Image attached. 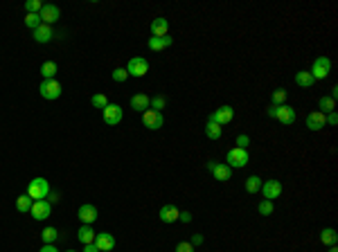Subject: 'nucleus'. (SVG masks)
<instances>
[{"label":"nucleus","instance_id":"nucleus-1","mask_svg":"<svg viewBox=\"0 0 338 252\" xmlns=\"http://www.w3.org/2000/svg\"><path fill=\"white\" fill-rule=\"evenodd\" d=\"M250 162V153H248V148H230L228 153H225V164L230 166V169H243V166Z\"/></svg>","mask_w":338,"mask_h":252},{"label":"nucleus","instance_id":"nucleus-2","mask_svg":"<svg viewBox=\"0 0 338 252\" xmlns=\"http://www.w3.org/2000/svg\"><path fill=\"white\" fill-rule=\"evenodd\" d=\"M50 194V182L45 178H34L30 180V184H27V196L32 198V200H43V198H48Z\"/></svg>","mask_w":338,"mask_h":252},{"label":"nucleus","instance_id":"nucleus-3","mask_svg":"<svg viewBox=\"0 0 338 252\" xmlns=\"http://www.w3.org/2000/svg\"><path fill=\"white\" fill-rule=\"evenodd\" d=\"M39 92L43 99H48V102H54V99L61 97V84H59L57 79H43L39 86Z\"/></svg>","mask_w":338,"mask_h":252},{"label":"nucleus","instance_id":"nucleus-4","mask_svg":"<svg viewBox=\"0 0 338 252\" xmlns=\"http://www.w3.org/2000/svg\"><path fill=\"white\" fill-rule=\"evenodd\" d=\"M311 76H313L315 81L318 79H327L329 76V72H331V61H329L327 56H318L313 61V66H311Z\"/></svg>","mask_w":338,"mask_h":252},{"label":"nucleus","instance_id":"nucleus-5","mask_svg":"<svg viewBox=\"0 0 338 252\" xmlns=\"http://www.w3.org/2000/svg\"><path fill=\"white\" fill-rule=\"evenodd\" d=\"M234 120V108L232 106H221V108H216L214 112H210V117H207V122H214V124H219V126H223V124H230V122Z\"/></svg>","mask_w":338,"mask_h":252},{"label":"nucleus","instance_id":"nucleus-6","mask_svg":"<svg viewBox=\"0 0 338 252\" xmlns=\"http://www.w3.org/2000/svg\"><path fill=\"white\" fill-rule=\"evenodd\" d=\"M126 72L129 76H144L149 72V61L144 56H133L126 63Z\"/></svg>","mask_w":338,"mask_h":252},{"label":"nucleus","instance_id":"nucleus-7","mask_svg":"<svg viewBox=\"0 0 338 252\" xmlns=\"http://www.w3.org/2000/svg\"><path fill=\"white\" fill-rule=\"evenodd\" d=\"M142 124L147 126L149 130H158V128H162V126H165V117H162V112L149 108V110L142 112Z\"/></svg>","mask_w":338,"mask_h":252},{"label":"nucleus","instance_id":"nucleus-8","mask_svg":"<svg viewBox=\"0 0 338 252\" xmlns=\"http://www.w3.org/2000/svg\"><path fill=\"white\" fill-rule=\"evenodd\" d=\"M102 117H104V122H106L108 126H115V124H120L122 122L124 110H122L120 104H108V106L102 110Z\"/></svg>","mask_w":338,"mask_h":252},{"label":"nucleus","instance_id":"nucleus-9","mask_svg":"<svg viewBox=\"0 0 338 252\" xmlns=\"http://www.w3.org/2000/svg\"><path fill=\"white\" fill-rule=\"evenodd\" d=\"M30 214H32V218H34V220L50 218V214H52V202H48L45 198H43V200H34V202H32Z\"/></svg>","mask_w":338,"mask_h":252},{"label":"nucleus","instance_id":"nucleus-10","mask_svg":"<svg viewBox=\"0 0 338 252\" xmlns=\"http://www.w3.org/2000/svg\"><path fill=\"white\" fill-rule=\"evenodd\" d=\"M41 22H43V25H50L52 27L54 22L59 20V16H61V9L57 7V4H50V2H45L43 4V9H41Z\"/></svg>","mask_w":338,"mask_h":252},{"label":"nucleus","instance_id":"nucleus-11","mask_svg":"<svg viewBox=\"0 0 338 252\" xmlns=\"http://www.w3.org/2000/svg\"><path fill=\"white\" fill-rule=\"evenodd\" d=\"M259 192L264 194L266 200H275V198H279V194H282V182H279V180H264Z\"/></svg>","mask_w":338,"mask_h":252},{"label":"nucleus","instance_id":"nucleus-12","mask_svg":"<svg viewBox=\"0 0 338 252\" xmlns=\"http://www.w3.org/2000/svg\"><path fill=\"white\" fill-rule=\"evenodd\" d=\"M275 120H277L282 126H291L293 122H295V108H291L288 104H282V106H277Z\"/></svg>","mask_w":338,"mask_h":252},{"label":"nucleus","instance_id":"nucleus-13","mask_svg":"<svg viewBox=\"0 0 338 252\" xmlns=\"http://www.w3.org/2000/svg\"><path fill=\"white\" fill-rule=\"evenodd\" d=\"M95 246L99 252H111L115 248V236L111 232H97L95 234Z\"/></svg>","mask_w":338,"mask_h":252},{"label":"nucleus","instance_id":"nucleus-14","mask_svg":"<svg viewBox=\"0 0 338 252\" xmlns=\"http://www.w3.org/2000/svg\"><path fill=\"white\" fill-rule=\"evenodd\" d=\"M324 126H327V117H324V112L311 110L309 115H306V128L309 130H322Z\"/></svg>","mask_w":338,"mask_h":252},{"label":"nucleus","instance_id":"nucleus-15","mask_svg":"<svg viewBox=\"0 0 338 252\" xmlns=\"http://www.w3.org/2000/svg\"><path fill=\"white\" fill-rule=\"evenodd\" d=\"M77 216H79V220H81L84 225H93L95 220H97V207L90 205V202H86V205L79 207Z\"/></svg>","mask_w":338,"mask_h":252},{"label":"nucleus","instance_id":"nucleus-16","mask_svg":"<svg viewBox=\"0 0 338 252\" xmlns=\"http://www.w3.org/2000/svg\"><path fill=\"white\" fill-rule=\"evenodd\" d=\"M32 38H34L36 43H50V40L54 38V30L50 25H43V22H41V25L32 32Z\"/></svg>","mask_w":338,"mask_h":252},{"label":"nucleus","instance_id":"nucleus-17","mask_svg":"<svg viewBox=\"0 0 338 252\" xmlns=\"http://www.w3.org/2000/svg\"><path fill=\"white\" fill-rule=\"evenodd\" d=\"M131 108H133L135 112L149 110V108H151V97H149V94H144V92L133 94V97H131Z\"/></svg>","mask_w":338,"mask_h":252},{"label":"nucleus","instance_id":"nucleus-18","mask_svg":"<svg viewBox=\"0 0 338 252\" xmlns=\"http://www.w3.org/2000/svg\"><path fill=\"white\" fill-rule=\"evenodd\" d=\"M178 214H180V210L176 205H162L160 212H158L162 223H176V220H178Z\"/></svg>","mask_w":338,"mask_h":252},{"label":"nucleus","instance_id":"nucleus-19","mask_svg":"<svg viewBox=\"0 0 338 252\" xmlns=\"http://www.w3.org/2000/svg\"><path fill=\"white\" fill-rule=\"evenodd\" d=\"M171 43H174V38H171V36H151V38L147 40L149 50H153V52H160V50L169 48Z\"/></svg>","mask_w":338,"mask_h":252},{"label":"nucleus","instance_id":"nucleus-20","mask_svg":"<svg viewBox=\"0 0 338 252\" xmlns=\"http://www.w3.org/2000/svg\"><path fill=\"white\" fill-rule=\"evenodd\" d=\"M212 176H214L219 182H225V180L232 178V169H230L225 162H216V164L212 166Z\"/></svg>","mask_w":338,"mask_h":252},{"label":"nucleus","instance_id":"nucleus-21","mask_svg":"<svg viewBox=\"0 0 338 252\" xmlns=\"http://www.w3.org/2000/svg\"><path fill=\"white\" fill-rule=\"evenodd\" d=\"M95 230H93V225H81L79 230H77V238H79L84 246H88V243H95Z\"/></svg>","mask_w":338,"mask_h":252},{"label":"nucleus","instance_id":"nucleus-22","mask_svg":"<svg viewBox=\"0 0 338 252\" xmlns=\"http://www.w3.org/2000/svg\"><path fill=\"white\" fill-rule=\"evenodd\" d=\"M169 32V20L167 18H153L151 20V34L153 36H167Z\"/></svg>","mask_w":338,"mask_h":252},{"label":"nucleus","instance_id":"nucleus-23","mask_svg":"<svg viewBox=\"0 0 338 252\" xmlns=\"http://www.w3.org/2000/svg\"><path fill=\"white\" fill-rule=\"evenodd\" d=\"M315 84V79L311 76L309 70H300L295 72V86H300V88H311V86Z\"/></svg>","mask_w":338,"mask_h":252},{"label":"nucleus","instance_id":"nucleus-24","mask_svg":"<svg viewBox=\"0 0 338 252\" xmlns=\"http://www.w3.org/2000/svg\"><path fill=\"white\" fill-rule=\"evenodd\" d=\"M318 108H320V112H331V110H336V99L333 97H329V94H322V97L318 99Z\"/></svg>","mask_w":338,"mask_h":252},{"label":"nucleus","instance_id":"nucleus-25","mask_svg":"<svg viewBox=\"0 0 338 252\" xmlns=\"http://www.w3.org/2000/svg\"><path fill=\"white\" fill-rule=\"evenodd\" d=\"M320 241H322V246H336L338 241V234L333 228H324L322 232H320Z\"/></svg>","mask_w":338,"mask_h":252},{"label":"nucleus","instance_id":"nucleus-26","mask_svg":"<svg viewBox=\"0 0 338 252\" xmlns=\"http://www.w3.org/2000/svg\"><path fill=\"white\" fill-rule=\"evenodd\" d=\"M57 72H59V66L54 61H45L43 66H41V74H43V79H57Z\"/></svg>","mask_w":338,"mask_h":252},{"label":"nucleus","instance_id":"nucleus-27","mask_svg":"<svg viewBox=\"0 0 338 252\" xmlns=\"http://www.w3.org/2000/svg\"><path fill=\"white\" fill-rule=\"evenodd\" d=\"M261 182H264V180H261L259 176H248V178H246V184H243V187H246L248 194H257V192L261 189Z\"/></svg>","mask_w":338,"mask_h":252},{"label":"nucleus","instance_id":"nucleus-28","mask_svg":"<svg viewBox=\"0 0 338 252\" xmlns=\"http://www.w3.org/2000/svg\"><path fill=\"white\" fill-rule=\"evenodd\" d=\"M205 135H207V140H221L223 128H221L219 124H214V122H207L205 124Z\"/></svg>","mask_w":338,"mask_h":252},{"label":"nucleus","instance_id":"nucleus-29","mask_svg":"<svg viewBox=\"0 0 338 252\" xmlns=\"http://www.w3.org/2000/svg\"><path fill=\"white\" fill-rule=\"evenodd\" d=\"M257 212H259L261 216H270V214L275 212L273 200H266V198H261V200H259V205H257Z\"/></svg>","mask_w":338,"mask_h":252},{"label":"nucleus","instance_id":"nucleus-30","mask_svg":"<svg viewBox=\"0 0 338 252\" xmlns=\"http://www.w3.org/2000/svg\"><path fill=\"white\" fill-rule=\"evenodd\" d=\"M32 202H34V200H32L27 194H23V196L16 198V210L18 212H30L32 210Z\"/></svg>","mask_w":338,"mask_h":252},{"label":"nucleus","instance_id":"nucleus-31","mask_svg":"<svg viewBox=\"0 0 338 252\" xmlns=\"http://www.w3.org/2000/svg\"><path fill=\"white\" fill-rule=\"evenodd\" d=\"M41 238H43V243H54L59 238V230L57 228H45L43 232H41Z\"/></svg>","mask_w":338,"mask_h":252},{"label":"nucleus","instance_id":"nucleus-32","mask_svg":"<svg viewBox=\"0 0 338 252\" xmlns=\"http://www.w3.org/2000/svg\"><path fill=\"white\" fill-rule=\"evenodd\" d=\"M270 102H273V106H282V104L286 102V90H284V88L273 90V97H270Z\"/></svg>","mask_w":338,"mask_h":252},{"label":"nucleus","instance_id":"nucleus-33","mask_svg":"<svg viewBox=\"0 0 338 252\" xmlns=\"http://www.w3.org/2000/svg\"><path fill=\"white\" fill-rule=\"evenodd\" d=\"M43 0H27L25 2V9L27 14H41V9H43Z\"/></svg>","mask_w":338,"mask_h":252},{"label":"nucleus","instance_id":"nucleus-34","mask_svg":"<svg viewBox=\"0 0 338 252\" xmlns=\"http://www.w3.org/2000/svg\"><path fill=\"white\" fill-rule=\"evenodd\" d=\"M90 104H93L95 108H102V110H104V108L108 106V99L104 97L102 92H97V94H93V97H90Z\"/></svg>","mask_w":338,"mask_h":252},{"label":"nucleus","instance_id":"nucleus-35","mask_svg":"<svg viewBox=\"0 0 338 252\" xmlns=\"http://www.w3.org/2000/svg\"><path fill=\"white\" fill-rule=\"evenodd\" d=\"M25 25L30 27L32 32H34L36 27L41 25V16H39V14H27V16H25Z\"/></svg>","mask_w":338,"mask_h":252},{"label":"nucleus","instance_id":"nucleus-36","mask_svg":"<svg viewBox=\"0 0 338 252\" xmlns=\"http://www.w3.org/2000/svg\"><path fill=\"white\" fill-rule=\"evenodd\" d=\"M129 79V72H126V68H115L113 70V81H117V84H122V81Z\"/></svg>","mask_w":338,"mask_h":252},{"label":"nucleus","instance_id":"nucleus-37","mask_svg":"<svg viewBox=\"0 0 338 252\" xmlns=\"http://www.w3.org/2000/svg\"><path fill=\"white\" fill-rule=\"evenodd\" d=\"M165 104H167V99L162 97V94H156V97L151 99V108H153V110H158V112H162V108H165Z\"/></svg>","mask_w":338,"mask_h":252},{"label":"nucleus","instance_id":"nucleus-38","mask_svg":"<svg viewBox=\"0 0 338 252\" xmlns=\"http://www.w3.org/2000/svg\"><path fill=\"white\" fill-rule=\"evenodd\" d=\"M176 252H194V246L189 241H180L178 246H176Z\"/></svg>","mask_w":338,"mask_h":252},{"label":"nucleus","instance_id":"nucleus-39","mask_svg":"<svg viewBox=\"0 0 338 252\" xmlns=\"http://www.w3.org/2000/svg\"><path fill=\"white\" fill-rule=\"evenodd\" d=\"M248 144H250V138H248V135H239L237 138V146L239 148H248Z\"/></svg>","mask_w":338,"mask_h":252},{"label":"nucleus","instance_id":"nucleus-40","mask_svg":"<svg viewBox=\"0 0 338 252\" xmlns=\"http://www.w3.org/2000/svg\"><path fill=\"white\" fill-rule=\"evenodd\" d=\"M327 126H336L338 124V115H336V110H331V112H327Z\"/></svg>","mask_w":338,"mask_h":252},{"label":"nucleus","instance_id":"nucleus-41","mask_svg":"<svg viewBox=\"0 0 338 252\" xmlns=\"http://www.w3.org/2000/svg\"><path fill=\"white\" fill-rule=\"evenodd\" d=\"M178 220H183V223H192V214H189V212H180Z\"/></svg>","mask_w":338,"mask_h":252},{"label":"nucleus","instance_id":"nucleus-42","mask_svg":"<svg viewBox=\"0 0 338 252\" xmlns=\"http://www.w3.org/2000/svg\"><path fill=\"white\" fill-rule=\"evenodd\" d=\"M189 243H192L194 248L201 246V243H203V234H192V241H189Z\"/></svg>","mask_w":338,"mask_h":252},{"label":"nucleus","instance_id":"nucleus-43","mask_svg":"<svg viewBox=\"0 0 338 252\" xmlns=\"http://www.w3.org/2000/svg\"><path fill=\"white\" fill-rule=\"evenodd\" d=\"M39 252H59V250H57V246H54V243H45Z\"/></svg>","mask_w":338,"mask_h":252},{"label":"nucleus","instance_id":"nucleus-44","mask_svg":"<svg viewBox=\"0 0 338 252\" xmlns=\"http://www.w3.org/2000/svg\"><path fill=\"white\" fill-rule=\"evenodd\" d=\"M45 200H48V202H57V200H59V194L50 189V194H48V198H45Z\"/></svg>","mask_w":338,"mask_h":252},{"label":"nucleus","instance_id":"nucleus-45","mask_svg":"<svg viewBox=\"0 0 338 252\" xmlns=\"http://www.w3.org/2000/svg\"><path fill=\"white\" fill-rule=\"evenodd\" d=\"M275 112H277V106H273V104H270V106L266 108V115H268V117H275Z\"/></svg>","mask_w":338,"mask_h":252},{"label":"nucleus","instance_id":"nucleus-46","mask_svg":"<svg viewBox=\"0 0 338 252\" xmlns=\"http://www.w3.org/2000/svg\"><path fill=\"white\" fill-rule=\"evenodd\" d=\"M84 252H99V250L95 243H88V246H84Z\"/></svg>","mask_w":338,"mask_h":252},{"label":"nucleus","instance_id":"nucleus-47","mask_svg":"<svg viewBox=\"0 0 338 252\" xmlns=\"http://www.w3.org/2000/svg\"><path fill=\"white\" fill-rule=\"evenodd\" d=\"M329 97H333V99L338 97V86H333V88H331V94H329Z\"/></svg>","mask_w":338,"mask_h":252},{"label":"nucleus","instance_id":"nucleus-48","mask_svg":"<svg viewBox=\"0 0 338 252\" xmlns=\"http://www.w3.org/2000/svg\"><path fill=\"white\" fill-rule=\"evenodd\" d=\"M329 252H338V248L336 246H329Z\"/></svg>","mask_w":338,"mask_h":252},{"label":"nucleus","instance_id":"nucleus-49","mask_svg":"<svg viewBox=\"0 0 338 252\" xmlns=\"http://www.w3.org/2000/svg\"><path fill=\"white\" fill-rule=\"evenodd\" d=\"M66 252H77V250H66Z\"/></svg>","mask_w":338,"mask_h":252}]
</instances>
